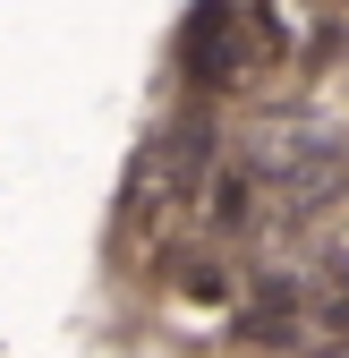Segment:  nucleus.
Instances as JSON below:
<instances>
[{
  "mask_svg": "<svg viewBox=\"0 0 349 358\" xmlns=\"http://www.w3.org/2000/svg\"><path fill=\"white\" fill-rule=\"evenodd\" d=\"M188 69H196L205 85H230V77L247 69V52H239V26H230V0H205V17L188 26Z\"/></svg>",
  "mask_w": 349,
  "mask_h": 358,
  "instance_id": "f257e3e1",
  "label": "nucleus"
}]
</instances>
